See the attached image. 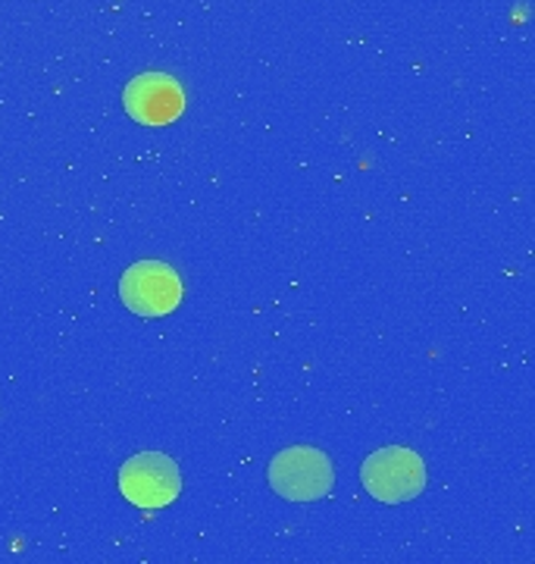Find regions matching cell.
Masks as SVG:
<instances>
[{
  "mask_svg": "<svg viewBox=\"0 0 535 564\" xmlns=\"http://www.w3.org/2000/svg\"><path fill=\"white\" fill-rule=\"evenodd\" d=\"M360 480L376 502H411L426 486V464L411 448L392 445L379 448L363 462Z\"/></svg>",
  "mask_w": 535,
  "mask_h": 564,
  "instance_id": "cell-1",
  "label": "cell"
},
{
  "mask_svg": "<svg viewBox=\"0 0 535 564\" xmlns=\"http://www.w3.org/2000/svg\"><path fill=\"white\" fill-rule=\"evenodd\" d=\"M119 295L125 307L141 317H163L182 302V282L176 270L160 261H141L125 270Z\"/></svg>",
  "mask_w": 535,
  "mask_h": 564,
  "instance_id": "cell-4",
  "label": "cell"
},
{
  "mask_svg": "<svg viewBox=\"0 0 535 564\" xmlns=\"http://www.w3.org/2000/svg\"><path fill=\"white\" fill-rule=\"evenodd\" d=\"M122 104L144 126H166L182 113L185 95H182L176 79H170L163 73H144V76H135L129 82Z\"/></svg>",
  "mask_w": 535,
  "mask_h": 564,
  "instance_id": "cell-5",
  "label": "cell"
},
{
  "mask_svg": "<svg viewBox=\"0 0 535 564\" xmlns=\"http://www.w3.org/2000/svg\"><path fill=\"white\" fill-rule=\"evenodd\" d=\"M119 489L129 502L141 508H163L176 502L182 477H178L176 462H170L160 452H141L132 462L122 464L119 470Z\"/></svg>",
  "mask_w": 535,
  "mask_h": 564,
  "instance_id": "cell-3",
  "label": "cell"
},
{
  "mask_svg": "<svg viewBox=\"0 0 535 564\" xmlns=\"http://www.w3.org/2000/svg\"><path fill=\"white\" fill-rule=\"evenodd\" d=\"M332 484H336V474H332L329 458L307 445L285 448L270 464V486L288 502H317L323 496H329Z\"/></svg>",
  "mask_w": 535,
  "mask_h": 564,
  "instance_id": "cell-2",
  "label": "cell"
}]
</instances>
